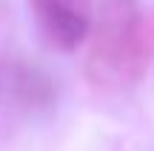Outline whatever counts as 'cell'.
Returning a JSON list of instances; mask_svg holds the SVG:
<instances>
[{"label": "cell", "mask_w": 154, "mask_h": 151, "mask_svg": "<svg viewBox=\"0 0 154 151\" xmlns=\"http://www.w3.org/2000/svg\"><path fill=\"white\" fill-rule=\"evenodd\" d=\"M154 60V17L137 11L134 0H103L86 71L100 89L134 83Z\"/></svg>", "instance_id": "1"}, {"label": "cell", "mask_w": 154, "mask_h": 151, "mask_svg": "<svg viewBox=\"0 0 154 151\" xmlns=\"http://www.w3.org/2000/svg\"><path fill=\"white\" fill-rule=\"evenodd\" d=\"M40 32L54 49L72 51L86 40L88 17L83 0H32Z\"/></svg>", "instance_id": "2"}]
</instances>
